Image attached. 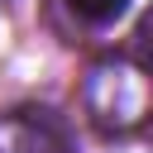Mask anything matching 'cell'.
I'll list each match as a JSON object with an SVG mask.
<instances>
[{
	"label": "cell",
	"mask_w": 153,
	"mask_h": 153,
	"mask_svg": "<svg viewBox=\"0 0 153 153\" xmlns=\"http://www.w3.org/2000/svg\"><path fill=\"white\" fill-rule=\"evenodd\" d=\"M72 5V14H81L86 24H115L124 10H129V0H67Z\"/></svg>",
	"instance_id": "cell-1"
},
{
	"label": "cell",
	"mask_w": 153,
	"mask_h": 153,
	"mask_svg": "<svg viewBox=\"0 0 153 153\" xmlns=\"http://www.w3.org/2000/svg\"><path fill=\"white\" fill-rule=\"evenodd\" d=\"M134 57H139V67L143 72H153V10L139 19V29H134Z\"/></svg>",
	"instance_id": "cell-2"
}]
</instances>
